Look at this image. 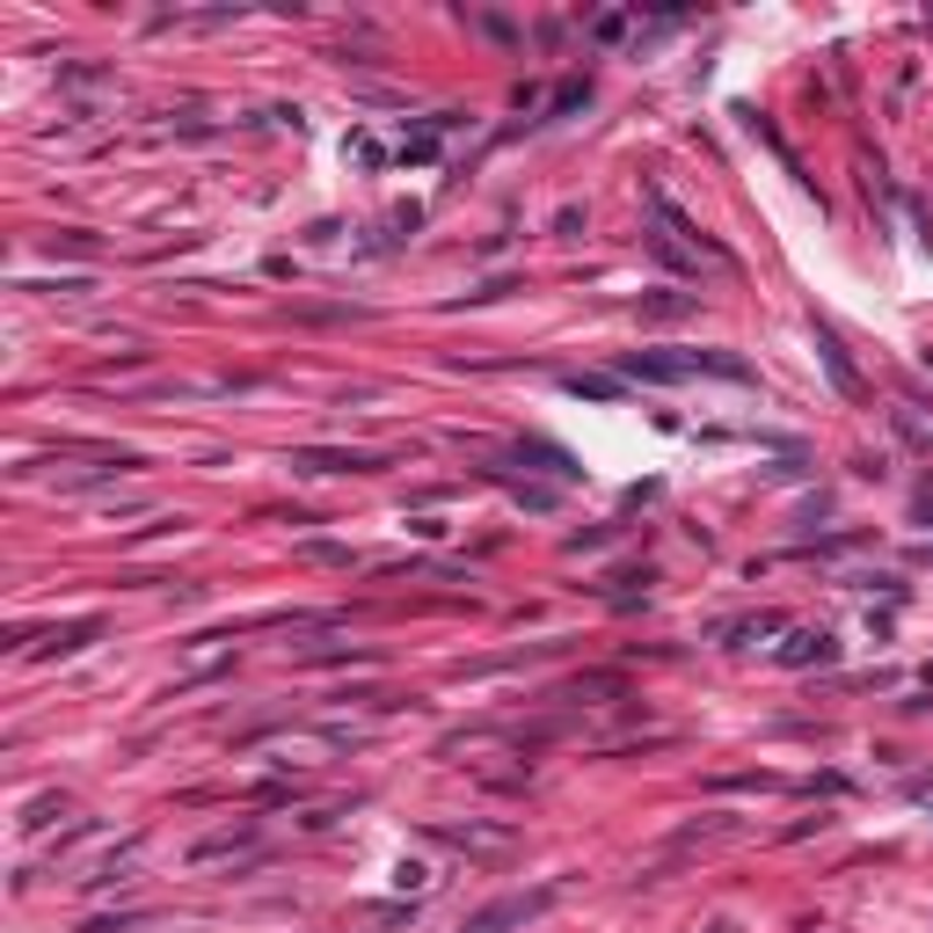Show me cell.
I'll return each mask as SVG.
<instances>
[{"label":"cell","instance_id":"1","mask_svg":"<svg viewBox=\"0 0 933 933\" xmlns=\"http://www.w3.org/2000/svg\"><path fill=\"white\" fill-rule=\"evenodd\" d=\"M554 897H562L554 883H540V890H510V897H496V904H482L460 933H518V926H532V919L548 912Z\"/></svg>","mask_w":933,"mask_h":933},{"label":"cell","instance_id":"2","mask_svg":"<svg viewBox=\"0 0 933 933\" xmlns=\"http://www.w3.org/2000/svg\"><path fill=\"white\" fill-rule=\"evenodd\" d=\"M430 839H438V846H452V853H482V861H496V853L518 846V832H510V824H474V817H466V824H446V817H438V824H430Z\"/></svg>","mask_w":933,"mask_h":933},{"label":"cell","instance_id":"3","mask_svg":"<svg viewBox=\"0 0 933 933\" xmlns=\"http://www.w3.org/2000/svg\"><path fill=\"white\" fill-rule=\"evenodd\" d=\"M380 452H358V446H300L292 452V474H380Z\"/></svg>","mask_w":933,"mask_h":933},{"label":"cell","instance_id":"4","mask_svg":"<svg viewBox=\"0 0 933 933\" xmlns=\"http://www.w3.org/2000/svg\"><path fill=\"white\" fill-rule=\"evenodd\" d=\"M620 380L678 386V380H693V372H686V358H678V350H628V358H620Z\"/></svg>","mask_w":933,"mask_h":933},{"label":"cell","instance_id":"5","mask_svg":"<svg viewBox=\"0 0 933 933\" xmlns=\"http://www.w3.org/2000/svg\"><path fill=\"white\" fill-rule=\"evenodd\" d=\"M780 628H788V612H737V620L715 628V642H722V650H751V642H766V634H780Z\"/></svg>","mask_w":933,"mask_h":933},{"label":"cell","instance_id":"6","mask_svg":"<svg viewBox=\"0 0 933 933\" xmlns=\"http://www.w3.org/2000/svg\"><path fill=\"white\" fill-rule=\"evenodd\" d=\"M248 846H256V817H234V824H220V832H204L198 846H190V861L204 868V861H226V853H248Z\"/></svg>","mask_w":933,"mask_h":933},{"label":"cell","instance_id":"7","mask_svg":"<svg viewBox=\"0 0 933 933\" xmlns=\"http://www.w3.org/2000/svg\"><path fill=\"white\" fill-rule=\"evenodd\" d=\"M817 358H824V372H832V386L846 394V402H868V386H861V372H853L846 344H839L832 328H817Z\"/></svg>","mask_w":933,"mask_h":933},{"label":"cell","instance_id":"8","mask_svg":"<svg viewBox=\"0 0 933 933\" xmlns=\"http://www.w3.org/2000/svg\"><path fill=\"white\" fill-rule=\"evenodd\" d=\"M124 466H139V452H102L95 466H74V474H59V496H81V488H110L124 474Z\"/></svg>","mask_w":933,"mask_h":933},{"label":"cell","instance_id":"9","mask_svg":"<svg viewBox=\"0 0 933 933\" xmlns=\"http://www.w3.org/2000/svg\"><path fill=\"white\" fill-rule=\"evenodd\" d=\"M832 656H839V642H832V634H824V628H795V634H788V642H780V664H788V671H810V664H832Z\"/></svg>","mask_w":933,"mask_h":933},{"label":"cell","instance_id":"10","mask_svg":"<svg viewBox=\"0 0 933 933\" xmlns=\"http://www.w3.org/2000/svg\"><path fill=\"white\" fill-rule=\"evenodd\" d=\"M95 634H102V620H95V612H81V620H66V628H44V642L30 656H81Z\"/></svg>","mask_w":933,"mask_h":933},{"label":"cell","instance_id":"11","mask_svg":"<svg viewBox=\"0 0 933 933\" xmlns=\"http://www.w3.org/2000/svg\"><path fill=\"white\" fill-rule=\"evenodd\" d=\"M518 460H540V474H554V482H576L584 466L569 460L562 446H548V438H518Z\"/></svg>","mask_w":933,"mask_h":933},{"label":"cell","instance_id":"12","mask_svg":"<svg viewBox=\"0 0 933 933\" xmlns=\"http://www.w3.org/2000/svg\"><path fill=\"white\" fill-rule=\"evenodd\" d=\"M628 693V671H576L569 678V700H620Z\"/></svg>","mask_w":933,"mask_h":933},{"label":"cell","instance_id":"13","mask_svg":"<svg viewBox=\"0 0 933 933\" xmlns=\"http://www.w3.org/2000/svg\"><path fill=\"white\" fill-rule=\"evenodd\" d=\"M686 358V372H715V380H751L744 358H730V350H678Z\"/></svg>","mask_w":933,"mask_h":933},{"label":"cell","instance_id":"14","mask_svg":"<svg viewBox=\"0 0 933 933\" xmlns=\"http://www.w3.org/2000/svg\"><path fill=\"white\" fill-rule=\"evenodd\" d=\"M569 394H576V402H620V380H598V372H569Z\"/></svg>","mask_w":933,"mask_h":933},{"label":"cell","instance_id":"15","mask_svg":"<svg viewBox=\"0 0 933 933\" xmlns=\"http://www.w3.org/2000/svg\"><path fill=\"white\" fill-rule=\"evenodd\" d=\"M44 256H95V234H44Z\"/></svg>","mask_w":933,"mask_h":933},{"label":"cell","instance_id":"16","mask_svg":"<svg viewBox=\"0 0 933 933\" xmlns=\"http://www.w3.org/2000/svg\"><path fill=\"white\" fill-rule=\"evenodd\" d=\"M300 554H306V562H328V569H350V562H358V554H350V548H336V540H306Z\"/></svg>","mask_w":933,"mask_h":933},{"label":"cell","instance_id":"17","mask_svg":"<svg viewBox=\"0 0 933 933\" xmlns=\"http://www.w3.org/2000/svg\"><path fill=\"white\" fill-rule=\"evenodd\" d=\"M52 817H66V802H59V795H44V802H30V817H22V832H44Z\"/></svg>","mask_w":933,"mask_h":933},{"label":"cell","instance_id":"18","mask_svg":"<svg viewBox=\"0 0 933 933\" xmlns=\"http://www.w3.org/2000/svg\"><path fill=\"white\" fill-rule=\"evenodd\" d=\"M686 306H693V292H650L642 314H686Z\"/></svg>","mask_w":933,"mask_h":933},{"label":"cell","instance_id":"19","mask_svg":"<svg viewBox=\"0 0 933 933\" xmlns=\"http://www.w3.org/2000/svg\"><path fill=\"white\" fill-rule=\"evenodd\" d=\"M300 664H372V650H306Z\"/></svg>","mask_w":933,"mask_h":933},{"label":"cell","instance_id":"20","mask_svg":"<svg viewBox=\"0 0 933 933\" xmlns=\"http://www.w3.org/2000/svg\"><path fill=\"white\" fill-rule=\"evenodd\" d=\"M132 926H146V912H117V919H88L81 933H132Z\"/></svg>","mask_w":933,"mask_h":933},{"label":"cell","instance_id":"21","mask_svg":"<svg viewBox=\"0 0 933 933\" xmlns=\"http://www.w3.org/2000/svg\"><path fill=\"white\" fill-rule=\"evenodd\" d=\"M584 102H591V81H569L562 95H554V117H569V110H584Z\"/></svg>","mask_w":933,"mask_h":933},{"label":"cell","instance_id":"22","mask_svg":"<svg viewBox=\"0 0 933 933\" xmlns=\"http://www.w3.org/2000/svg\"><path fill=\"white\" fill-rule=\"evenodd\" d=\"M606 540H612V532H606V526H591V532H569L562 548H569V554H584V548H606Z\"/></svg>","mask_w":933,"mask_h":933},{"label":"cell","instance_id":"23","mask_svg":"<svg viewBox=\"0 0 933 933\" xmlns=\"http://www.w3.org/2000/svg\"><path fill=\"white\" fill-rule=\"evenodd\" d=\"M591 37H598V44H612V37H628V15H598V22H591Z\"/></svg>","mask_w":933,"mask_h":933},{"label":"cell","instance_id":"24","mask_svg":"<svg viewBox=\"0 0 933 933\" xmlns=\"http://www.w3.org/2000/svg\"><path fill=\"white\" fill-rule=\"evenodd\" d=\"M708 933H737V926H730V919H715V926H708Z\"/></svg>","mask_w":933,"mask_h":933}]
</instances>
